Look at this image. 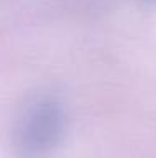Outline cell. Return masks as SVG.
<instances>
[{
  "label": "cell",
  "instance_id": "cell-1",
  "mask_svg": "<svg viewBox=\"0 0 156 158\" xmlns=\"http://www.w3.org/2000/svg\"><path fill=\"white\" fill-rule=\"evenodd\" d=\"M67 130L66 106L54 94L32 98L18 113L10 136L12 158H52Z\"/></svg>",
  "mask_w": 156,
  "mask_h": 158
},
{
  "label": "cell",
  "instance_id": "cell-2",
  "mask_svg": "<svg viewBox=\"0 0 156 158\" xmlns=\"http://www.w3.org/2000/svg\"><path fill=\"white\" fill-rule=\"evenodd\" d=\"M141 2H144V3H156V0H141Z\"/></svg>",
  "mask_w": 156,
  "mask_h": 158
}]
</instances>
